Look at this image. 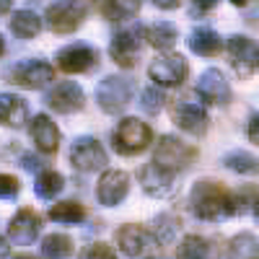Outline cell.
Listing matches in <instances>:
<instances>
[{
	"mask_svg": "<svg viewBox=\"0 0 259 259\" xmlns=\"http://www.w3.org/2000/svg\"><path fill=\"white\" fill-rule=\"evenodd\" d=\"M228 57H231V68L236 70V75L249 78L259 70V45L254 39L244 36V34H233L228 36Z\"/></svg>",
	"mask_w": 259,
	"mask_h": 259,
	"instance_id": "52a82bcc",
	"label": "cell"
},
{
	"mask_svg": "<svg viewBox=\"0 0 259 259\" xmlns=\"http://www.w3.org/2000/svg\"><path fill=\"white\" fill-rule=\"evenodd\" d=\"M29 135H31L34 145L41 150V153H47V156L57 153V148H60V130L52 122V117L36 114L31 119V124H29Z\"/></svg>",
	"mask_w": 259,
	"mask_h": 259,
	"instance_id": "d6986e66",
	"label": "cell"
},
{
	"mask_svg": "<svg viewBox=\"0 0 259 259\" xmlns=\"http://www.w3.org/2000/svg\"><path fill=\"white\" fill-rule=\"evenodd\" d=\"M189 50L194 55H200V57H215V55H221L223 41H221V36L215 34L212 29L202 26V29H194L189 34Z\"/></svg>",
	"mask_w": 259,
	"mask_h": 259,
	"instance_id": "603a6c76",
	"label": "cell"
},
{
	"mask_svg": "<svg viewBox=\"0 0 259 259\" xmlns=\"http://www.w3.org/2000/svg\"><path fill=\"white\" fill-rule=\"evenodd\" d=\"M218 3H221V0H192L189 13H192V16H205V13H210Z\"/></svg>",
	"mask_w": 259,
	"mask_h": 259,
	"instance_id": "e575fe53",
	"label": "cell"
},
{
	"mask_svg": "<svg viewBox=\"0 0 259 259\" xmlns=\"http://www.w3.org/2000/svg\"><path fill=\"white\" fill-rule=\"evenodd\" d=\"M133 101V83L122 75H109L96 85V104L106 114H122Z\"/></svg>",
	"mask_w": 259,
	"mask_h": 259,
	"instance_id": "5b68a950",
	"label": "cell"
},
{
	"mask_svg": "<svg viewBox=\"0 0 259 259\" xmlns=\"http://www.w3.org/2000/svg\"><path fill=\"white\" fill-rule=\"evenodd\" d=\"M70 163L83 171V174H94V171H101L106 166V150L96 138H78L70 145V153H68Z\"/></svg>",
	"mask_w": 259,
	"mask_h": 259,
	"instance_id": "30bf717a",
	"label": "cell"
},
{
	"mask_svg": "<svg viewBox=\"0 0 259 259\" xmlns=\"http://www.w3.org/2000/svg\"><path fill=\"white\" fill-rule=\"evenodd\" d=\"M55 62L62 73L68 75H78V73H89L96 68V52L89 45H73V47H65L55 55Z\"/></svg>",
	"mask_w": 259,
	"mask_h": 259,
	"instance_id": "9a60e30c",
	"label": "cell"
},
{
	"mask_svg": "<svg viewBox=\"0 0 259 259\" xmlns=\"http://www.w3.org/2000/svg\"><path fill=\"white\" fill-rule=\"evenodd\" d=\"M6 256H8V241L0 236V259H6Z\"/></svg>",
	"mask_w": 259,
	"mask_h": 259,
	"instance_id": "f35d334b",
	"label": "cell"
},
{
	"mask_svg": "<svg viewBox=\"0 0 259 259\" xmlns=\"http://www.w3.org/2000/svg\"><path fill=\"white\" fill-rule=\"evenodd\" d=\"M21 189V182L13 174H0V200H13Z\"/></svg>",
	"mask_w": 259,
	"mask_h": 259,
	"instance_id": "836d02e7",
	"label": "cell"
},
{
	"mask_svg": "<svg viewBox=\"0 0 259 259\" xmlns=\"http://www.w3.org/2000/svg\"><path fill=\"white\" fill-rule=\"evenodd\" d=\"M143 34H145V41H148V45L153 47V50H158V52H168V50H174L177 39H179L177 26L166 24V21H158V24H150Z\"/></svg>",
	"mask_w": 259,
	"mask_h": 259,
	"instance_id": "7402d4cb",
	"label": "cell"
},
{
	"mask_svg": "<svg viewBox=\"0 0 259 259\" xmlns=\"http://www.w3.org/2000/svg\"><path fill=\"white\" fill-rule=\"evenodd\" d=\"M223 166L241 177H259V158L246 153V150H231V153H226Z\"/></svg>",
	"mask_w": 259,
	"mask_h": 259,
	"instance_id": "d4e9b609",
	"label": "cell"
},
{
	"mask_svg": "<svg viewBox=\"0 0 259 259\" xmlns=\"http://www.w3.org/2000/svg\"><path fill=\"white\" fill-rule=\"evenodd\" d=\"M163 104H166V96L158 89H145L143 96H140V109L145 114H158L163 109Z\"/></svg>",
	"mask_w": 259,
	"mask_h": 259,
	"instance_id": "1f68e13d",
	"label": "cell"
},
{
	"mask_svg": "<svg viewBox=\"0 0 259 259\" xmlns=\"http://www.w3.org/2000/svg\"><path fill=\"white\" fill-rule=\"evenodd\" d=\"M140 55V31L122 29L112 36L109 41V57L119 65V68H135Z\"/></svg>",
	"mask_w": 259,
	"mask_h": 259,
	"instance_id": "2e32d148",
	"label": "cell"
},
{
	"mask_svg": "<svg viewBox=\"0 0 259 259\" xmlns=\"http://www.w3.org/2000/svg\"><path fill=\"white\" fill-rule=\"evenodd\" d=\"M13 259H36V256H31V254H16Z\"/></svg>",
	"mask_w": 259,
	"mask_h": 259,
	"instance_id": "7bdbcfd3",
	"label": "cell"
},
{
	"mask_svg": "<svg viewBox=\"0 0 259 259\" xmlns=\"http://www.w3.org/2000/svg\"><path fill=\"white\" fill-rule=\"evenodd\" d=\"M174 182H177L174 171L158 166L156 161H150L140 168V184H143L145 194H150V197H168L174 192Z\"/></svg>",
	"mask_w": 259,
	"mask_h": 259,
	"instance_id": "e0dca14e",
	"label": "cell"
},
{
	"mask_svg": "<svg viewBox=\"0 0 259 259\" xmlns=\"http://www.w3.org/2000/svg\"><path fill=\"white\" fill-rule=\"evenodd\" d=\"M231 3H233V6H236V8H244V6H246V3H249V0H231Z\"/></svg>",
	"mask_w": 259,
	"mask_h": 259,
	"instance_id": "b9f144b4",
	"label": "cell"
},
{
	"mask_svg": "<svg viewBox=\"0 0 259 259\" xmlns=\"http://www.w3.org/2000/svg\"><path fill=\"white\" fill-rule=\"evenodd\" d=\"M127 194H130V174L119 168L104 171L96 184V200L106 207H117L119 202H124Z\"/></svg>",
	"mask_w": 259,
	"mask_h": 259,
	"instance_id": "4fadbf2b",
	"label": "cell"
},
{
	"mask_svg": "<svg viewBox=\"0 0 259 259\" xmlns=\"http://www.w3.org/2000/svg\"><path fill=\"white\" fill-rule=\"evenodd\" d=\"M39 226H41L39 215L34 210L24 207V210H18L13 218H11V223H8V239L16 246H29L31 241H36Z\"/></svg>",
	"mask_w": 259,
	"mask_h": 259,
	"instance_id": "ac0fdd59",
	"label": "cell"
},
{
	"mask_svg": "<svg viewBox=\"0 0 259 259\" xmlns=\"http://www.w3.org/2000/svg\"><path fill=\"white\" fill-rule=\"evenodd\" d=\"M11 31L21 39H34L41 31V18L34 11H16L11 18Z\"/></svg>",
	"mask_w": 259,
	"mask_h": 259,
	"instance_id": "4316f807",
	"label": "cell"
},
{
	"mask_svg": "<svg viewBox=\"0 0 259 259\" xmlns=\"http://www.w3.org/2000/svg\"><path fill=\"white\" fill-rule=\"evenodd\" d=\"M246 135H249V140H251L254 145H259V114L251 117V122H249V127H246Z\"/></svg>",
	"mask_w": 259,
	"mask_h": 259,
	"instance_id": "d590c367",
	"label": "cell"
},
{
	"mask_svg": "<svg viewBox=\"0 0 259 259\" xmlns=\"http://www.w3.org/2000/svg\"><path fill=\"white\" fill-rule=\"evenodd\" d=\"M150 140H153V133L138 117H124L122 122H117L112 133V148L119 156H140L143 150L150 148Z\"/></svg>",
	"mask_w": 259,
	"mask_h": 259,
	"instance_id": "3957f363",
	"label": "cell"
},
{
	"mask_svg": "<svg viewBox=\"0 0 259 259\" xmlns=\"http://www.w3.org/2000/svg\"><path fill=\"white\" fill-rule=\"evenodd\" d=\"M179 259H221L223 256V246L215 241V239H207V236H184L179 249H177Z\"/></svg>",
	"mask_w": 259,
	"mask_h": 259,
	"instance_id": "ffe728a7",
	"label": "cell"
},
{
	"mask_svg": "<svg viewBox=\"0 0 259 259\" xmlns=\"http://www.w3.org/2000/svg\"><path fill=\"white\" fill-rule=\"evenodd\" d=\"M8 78H11V83L21 85V89L39 91V89H45V85L52 83L55 70H52V65L45 62V60H26V62L13 65Z\"/></svg>",
	"mask_w": 259,
	"mask_h": 259,
	"instance_id": "9c48e42d",
	"label": "cell"
},
{
	"mask_svg": "<svg viewBox=\"0 0 259 259\" xmlns=\"http://www.w3.org/2000/svg\"><path fill=\"white\" fill-rule=\"evenodd\" d=\"M78 259H117V254H114V249H112L109 244L96 241V244H91V246H85Z\"/></svg>",
	"mask_w": 259,
	"mask_h": 259,
	"instance_id": "d6a6232c",
	"label": "cell"
},
{
	"mask_svg": "<svg viewBox=\"0 0 259 259\" xmlns=\"http://www.w3.org/2000/svg\"><path fill=\"white\" fill-rule=\"evenodd\" d=\"M171 119H174V124L179 130H184V133L194 135V138H202L207 133V127H210V117L207 112L202 109L200 104H194V101H174L171 104Z\"/></svg>",
	"mask_w": 259,
	"mask_h": 259,
	"instance_id": "8fae6325",
	"label": "cell"
},
{
	"mask_svg": "<svg viewBox=\"0 0 259 259\" xmlns=\"http://www.w3.org/2000/svg\"><path fill=\"white\" fill-rule=\"evenodd\" d=\"M189 207L205 223H223L233 215H239V202L231 189H226L221 182L202 179L189 192Z\"/></svg>",
	"mask_w": 259,
	"mask_h": 259,
	"instance_id": "6da1fadb",
	"label": "cell"
},
{
	"mask_svg": "<svg viewBox=\"0 0 259 259\" xmlns=\"http://www.w3.org/2000/svg\"><path fill=\"white\" fill-rule=\"evenodd\" d=\"M85 18V0H57L47 8V26L55 34H73Z\"/></svg>",
	"mask_w": 259,
	"mask_h": 259,
	"instance_id": "ba28073f",
	"label": "cell"
},
{
	"mask_svg": "<svg viewBox=\"0 0 259 259\" xmlns=\"http://www.w3.org/2000/svg\"><path fill=\"white\" fill-rule=\"evenodd\" d=\"M11 6H13V0H0V16H6L11 11Z\"/></svg>",
	"mask_w": 259,
	"mask_h": 259,
	"instance_id": "74e56055",
	"label": "cell"
},
{
	"mask_svg": "<svg viewBox=\"0 0 259 259\" xmlns=\"http://www.w3.org/2000/svg\"><path fill=\"white\" fill-rule=\"evenodd\" d=\"M41 254L45 259H68L73 254V239L65 233H50L41 241Z\"/></svg>",
	"mask_w": 259,
	"mask_h": 259,
	"instance_id": "83f0119b",
	"label": "cell"
},
{
	"mask_svg": "<svg viewBox=\"0 0 259 259\" xmlns=\"http://www.w3.org/2000/svg\"><path fill=\"white\" fill-rule=\"evenodd\" d=\"M194 91H197V96L205 104H212V106H226L231 101V83L226 80V75L218 68H207L200 75Z\"/></svg>",
	"mask_w": 259,
	"mask_h": 259,
	"instance_id": "5bb4252c",
	"label": "cell"
},
{
	"mask_svg": "<svg viewBox=\"0 0 259 259\" xmlns=\"http://www.w3.org/2000/svg\"><path fill=\"white\" fill-rule=\"evenodd\" d=\"M156 8H161V11H174V8H179L182 6V0H150Z\"/></svg>",
	"mask_w": 259,
	"mask_h": 259,
	"instance_id": "8d00e7d4",
	"label": "cell"
},
{
	"mask_svg": "<svg viewBox=\"0 0 259 259\" xmlns=\"http://www.w3.org/2000/svg\"><path fill=\"white\" fill-rule=\"evenodd\" d=\"M114 241L127 259H156L158 249H161L156 233L148 231L145 226H138V223L119 226L114 233Z\"/></svg>",
	"mask_w": 259,
	"mask_h": 259,
	"instance_id": "7a4b0ae2",
	"label": "cell"
},
{
	"mask_svg": "<svg viewBox=\"0 0 259 259\" xmlns=\"http://www.w3.org/2000/svg\"><path fill=\"white\" fill-rule=\"evenodd\" d=\"M6 55V39H3V34H0V57Z\"/></svg>",
	"mask_w": 259,
	"mask_h": 259,
	"instance_id": "60d3db41",
	"label": "cell"
},
{
	"mask_svg": "<svg viewBox=\"0 0 259 259\" xmlns=\"http://www.w3.org/2000/svg\"><path fill=\"white\" fill-rule=\"evenodd\" d=\"M194 158H197V148L184 143L182 138L177 135H163L156 148H153V161L168 171H174V174H179V171H187Z\"/></svg>",
	"mask_w": 259,
	"mask_h": 259,
	"instance_id": "277c9868",
	"label": "cell"
},
{
	"mask_svg": "<svg viewBox=\"0 0 259 259\" xmlns=\"http://www.w3.org/2000/svg\"><path fill=\"white\" fill-rule=\"evenodd\" d=\"M143 0H106L104 3V18L109 21H124L138 16Z\"/></svg>",
	"mask_w": 259,
	"mask_h": 259,
	"instance_id": "f546056e",
	"label": "cell"
},
{
	"mask_svg": "<svg viewBox=\"0 0 259 259\" xmlns=\"http://www.w3.org/2000/svg\"><path fill=\"white\" fill-rule=\"evenodd\" d=\"M62 187H65V179H62V174H57V171H41V174L36 177V182H34V192H36V197L39 200H52V197H57V194L62 192Z\"/></svg>",
	"mask_w": 259,
	"mask_h": 259,
	"instance_id": "f1b7e54d",
	"label": "cell"
},
{
	"mask_svg": "<svg viewBox=\"0 0 259 259\" xmlns=\"http://www.w3.org/2000/svg\"><path fill=\"white\" fill-rule=\"evenodd\" d=\"M29 117V104L16 94H0V124L6 127H24Z\"/></svg>",
	"mask_w": 259,
	"mask_h": 259,
	"instance_id": "44dd1931",
	"label": "cell"
},
{
	"mask_svg": "<svg viewBox=\"0 0 259 259\" xmlns=\"http://www.w3.org/2000/svg\"><path fill=\"white\" fill-rule=\"evenodd\" d=\"M50 221L55 223H65V226H78L85 221V207L75 200H65L50 207Z\"/></svg>",
	"mask_w": 259,
	"mask_h": 259,
	"instance_id": "484cf974",
	"label": "cell"
},
{
	"mask_svg": "<svg viewBox=\"0 0 259 259\" xmlns=\"http://www.w3.org/2000/svg\"><path fill=\"white\" fill-rule=\"evenodd\" d=\"M177 231H179V221L174 218V215H158V218H156V228H153V233H156L158 244L174 241Z\"/></svg>",
	"mask_w": 259,
	"mask_h": 259,
	"instance_id": "4dcf8cb0",
	"label": "cell"
},
{
	"mask_svg": "<svg viewBox=\"0 0 259 259\" xmlns=\"http://www.w3.org/2000/svg\"><path fill=\"white\" fill-rule=\"evenodd\" d=\"M228 259H259V239L244 231L228 241Z\"/></svg>",
	"mask_w": 259,
	"mask_h": 259,
	"instance_id": "cb8c5ba5",
	"label": "cell"
},
{
	"mask_svg": "<svg viewBox=\"0 0 259 259\" xmlns=\"http://www.w3.org/2000/svg\"><path fill=\"white\" fill-rule=\"evenodd\" d=\"M47 106L57 114H75L85 106V94L75 80H62L47 94Z\"/></svg>",
	"mask_w": 259,
	"mask_h": 259,
	"instance_id": "7c38bea8",
	"label": "cell"
},
{
	"mask_svg": "<svg viewBox=\"0 0 259 259\" xmlns=\"http://www.w3.org/2000/svg\"><path fill=\"white\" fill-rule=\"evenodd\" d=\"M251 212H254V221L259 223V197H256V200L251 202Z\"/></svg>",
	"mask_w": 259,
	"mask_h": 259,
	"instance_id": "ab89813d",
	"label": "cell"
},
{
	"mask_svg": "<svg viewBox=\"0 0 259 259\" xmlns=\"http://www.w3.org/2000/svg\"><path fill=\"white\" fill-rule=\"evenodd\" d=\"M148 75L156 85H161V89H179L189 75V65L182 55L171 52V55H163V57L150 62Z\"/></svg>",
	"mask_w": 259,
	"mask_h": 259,
	"instance_id": "8992f818",
	"label": "cell"
}]
</instances>
